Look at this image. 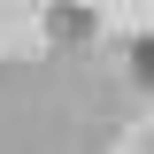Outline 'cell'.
<instances>
[{
	"label": "cell",
	"mask_w": 154,
	"mask_h": 154,
	"mask_svg": "<svg viewBox=\"0 0 154 154\" xmlns=\"http://www.w3.org/2000/svg\"><path fill=\"white\" fill-rule=\"evenodd\" d=\"M139 69H146V77H154V46H139Z\"/></svg>",
	"instance_id": "obj_1"
}]
</instances>
